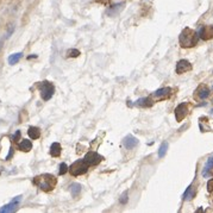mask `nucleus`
<instances>
[{
    "instance_id": "nucleus-1",
    "label": "nucleus",
    "mask_w": 213,
    "mask_h": 213,
    "mask_svg": "<svg viewBox=\"0 0 213 213\" xmlns=\"http://www.w3.org/2000/svg\"><path fill=\"white\" fill-rule=\"evenodd\" d=\"M32 183L43 192H50L55 188L56 183H57V180L51 174H42V175H38V176L34 178Z\"/></svg>"
},
{
    "instance_id": "nucleus-2",
    "label": "nucleus",
    "mask_w": 213,
    "mask_h": 213,
    "mask_svg": "<svg viewBox=\"0 0 213 213\" xmlns=\"http://www.w3.org/2000/svg\"><path fill=\"white\" fill-rule=\"evenodd\" d=\"M198 39H199L198 32L194 31V30H192V29H189V27H186L180 34V37H179V42H180V45L182 48L194 46L198 43Z\"/></svg>"
},
{
    "instance_id": "nucleus-3",
    "label": "nucleus",
    "mask_w": 213,
    "mask_h": 213,
    "mask_svg": "<svg viewBox=\"0 0 213 213\" xmlns=\"http://www.w3.org/2000/svg\"><path fill=\"white\" fill-rule=\"evenodd\" d=\"M38 88L41 90V97L44 101H48L50 100L51 97L54 95L55 93V87L51 82L49 81H43V82H39L38 85Z\"/></svg>"
},
{
    "instance_id": "nucleus-4",
    "label": "nucleus",
    "mask_w": 213,
    "mask_h": 213,
    "mask_svg": "<svg viewBox=\"0 0 213 213\" xmlns=\"http://www.w3.org/2000/svg\"><path fill=\"white\" fill-rule=\"evenodd\" d=\"M88 164L85 162V160H78L75 161L69 168V171L73 176H79V175H83L85 173H87L88 169Z\"/></svg>"
},
{
    "instance_id": "nucleus-5",
    "label": "nucleus",
    "mask_w": 213,
    "mask_h": 213,
    "mask_svg": "<svg viewBox=\"0 0 213 213\" xmlns=\"http://www.w3.org/2000/svg\"><path fill=\"white\" fill-rule=\"evenodd\" d=\"M171 94H173V89L170 87H163V88H160L157 89L156 92H154L151 94V98H152L154 101L155 100L156 101H161V100H166V99L170 98Z\"/></svg>"
},
{
    "instance_id": "nucleus-6",
    "label": "nucleus",
    "mask_w": 213,
    "mask_h": 213,
    "mask_svg": "<svg viewBox=\"0 0 213 213\" xmlns=\"http://www.w3.org/2000/svg\"><path fill=\"white\" fill-rule=\"evenodd\" d=\"M102 156H100L98 152H95V151H88L87 154H86V156L83 157V160L85 162L88 164V166H97L98 163H100L101 161H102Z\"/></svg>"
},
{
    "instance_id": "nucleus-7",
    "label": "nucleus",
    "mask_w": 213,
    "mask_h": 213,
    "mask_svg": "<svg viewBox=\"0 0 213 213\" xmlns=\"http://www.w3.org/2000/svg\"><path fill=\"white\" fill-rule=\"evenodd\" d=\"M189 112V106L187 102H182L176 108H175V117L178 122H182V119H185Z\"/></svg>"
},
{
    "instance_id": "nucleus-8",
    "label": "nucleus",
    "mask_w": 213,
    "mask_h": 213,
    "mask_svg": "<svg viewBox=\"0 0 213 213\" xmlns=\"http://www.w3.org/2000/svg\"><path fill=\"white\" fill-rule=\"evenodd\" d=\"M20 199L22 196H17L14 198L10 204L5 205L2 208H0V213H9V212H14L17 210V207L19 206V203H20Z\"/></svg>"
},
{
    "instance_id": "nucleus-9",
    "label": "nucleus",
    "mask_w": 213,
    "mask_h": 213,
    "mask_svg": "<svg viewBox=\"0 0 213 213\" xmlns=\"http://www.w3.org/2000/svg\"><path fill=\"white\" fill-rule=\"evenodd\" d=\"M198 35H199L200 38H203V39H205V41H208V39L213 38V25H206V26H203L200 30H199Z\"/></svg>"
},
{
    "instance_id": "nucleus-10",
    "label": "nucleus",
    "mask_w": 213,
    "mask_h": 213,
    "mask_svg": "<svg viewBox=\"0 0 213 213\" xmlns=\"http://www.w3.org/2000/svg\"><path fill=\"white\" fill-rule=\"evenodd\" d=\"M192 70V64L187 60H180L176 64V74H183L186 71Z\"/></svg>"
},
{
    "instance_id": "nucleus-11",
    "label": "nucleus",
    "mask_w": 213,
    "mask_h": 213,
    "mask_svg": "<svg viewBox=\"0 0 213 213\" xmlns=\"http://www.w3.org/2000/svg\"><path fill=\"white\" fill-rule=\"evenodd\" d=\"M137 144H138V139L135 138L132 135H127L124 139H123V145H124L126 149H133Z\"/></svg>"
},
{
    "instance_id": "nucleus-12",
    "label": "nucleus",
    "mask_w": 213,
    "mask_h": 213,
    "mask_svg": "<svg viewBox=\"0 0 213 213\" xmlns=\"http://www.w3.org/2000/svg\"><path fill=\"white\" fill-rule=\"evenodd\" d=\"M18 149L20 151H24V152H27L32 149V143L29 139H22V142L18 144Z\"/></svg>"
},
{
    "instance_id": "nucleus-13",
    "label": "nucleus",
    "mask_w": 213,
    "mask_h": 213,
    "mask_svg": "<svg viewBox=\"0 0 213 213\" xmlns=\"http://www.w3.org/2000/svg\"><path fill=\"white\" fill-rule=\"evenodd\" d=\"M61 151H62V148H61L60 143L55 142L51 144V147H50V155L53 157H58L61 155Z\"/></svg>"
},
{
    "instance_id": "nucleus-14",
    "label": "nucleus",
    "mask_w": 213,
    "mask_h": 213,
    "mask_svg": "<svg viewBox=\"0 0 213 213\" xmlns=\"http://www.w3.org/2000/svg\"><path fill=\"white\" fill-rule=\"evenodd\" d=\"M27 135L31 139H38L41 137V130L37 126H30L27 130Z\"/></svg>"
},
{
    "instance_id": "nucleus-15",
    "label": "nucleus",
    "mask_w": 213,
    "mask_h": 213,
    "mask_svg": "<svg viewBox=\"0 0 213 213\" xmlns=\"http://www.w3.org/2000/svg\"><path fill=\"white\" fill-rule=\"evenodd\" d=\"M152 104H154V100L151 97L150 98H141L136 101V105L139 107H151Z\"/></svg>"
},
{
    "instance_id": "nucleus-16",
    "label": "nucleus",
    "mask_w": 213,
    "mask_h": 213,
    "mask_svg": "<svg viewBox=\"0 0 213 213\" xmlns=\"http://www.w3.org/2000/svg\"><path fill=\"white\" fill-rule=\"evenodd\" d=\"M196 93H198V97L200 99H206L210 95V89L204 85H201L199 88L196 89Z\"/></svg>"
},
{
    "instance_id": "nucleus-17",
    "label": "nucleus",
    "mask_w": 213,
    "mask_h": 213,
    "mask_svg": "<svg viewBox=\"0 0 213 213\" xmlns=\"http://www.w3.org/2000/svg\"><path fill=\"white\" fill-rule=\"evenodd\" d=\"M23 57V53H17V54H12L11 56L9 57V64H11V66H13V64H16V63H18L19 61H20V58Z\"/></svg>"
},
{
    "instance_id": "nucleus-18",
    "label": "nucleus",
    "mask_w": 213,
    "mask_h": 213,
    "mask_svg": "<svg viewBox=\"0 0 213 213\" xmlns=\"http://www.w3.org/2000/svg\"><path fill=\"white\" fill-rule=\"evenodd\" d=\"M194 195H195L194 188H193V186H189L186 189V192L183 193V200H191V199L194 198Z\"/></svg>"
},
{
    "instance_id": "nucleus-19",
    "label": "nucleus",
    "mask_w": 213,
    "mask_h": 213,
    "mask_svg": "<svg viewBox=\"0 0 213 213\" xmlns=\"http://www.w3.org/2000/svg\"><path fill=\"white\" fill-rule=\"evenodd\" d=\"M212 168H213V157H210L208 161H207V163H206V166H205L204 170H203V175H204L205 178H207L210 175V170Z\"/></svg>"
},
{
    "instance_id": "nucleus-20",
    "label": "nucleus",
    "mask_w": 213,
    "mask_h": 213,
    "mask_svg": "<svg viewBox=\"0 0 213 213\" xmlns=\"http://www.w3.org/2000/svg\"><path fill=\"white\" fill-rule=\"evenodd\" d=\"M70 192H71V195L74 196V198H76L81 192L80 183H73V185H70Z\"/></svg>"
},
{
    "instance_id": "nucleus-21",
    "label": "nucleus",
    "mask_w": 213,
    "mask_h": 213,
    "mask_svg": "<svg viewBox=\"0 0 213 213\" xmlns=\"http://www.w3.org/2000/svg\"><path fill=\"white\" fill-rule=\"evenodd\" d=\"M167 150H168V142H163L161 144L160 149H159V157L162 159L167 154Z\"/></svg>"
},
{
    "instance_id": "nucleus-22",
    "label": "nucleus",
    "mask_w": 213,
    "mask_h": 213,
    "mask_svg": "<svg viewBox=\"0 0 213 213\" xmlns=\"http://www.w3.org/2000/svg\"><path fill=\"white\" fill-rule=\"evenodd\" d=\"M69 170L68 168V166L66 164V163H61V166H60V170H58V173H60V175H64L67 171Z\"/></svg>"
},
{
    "instance_id": "nucleus-23",
    "label": "nucleus",
    "mask_w": 213,
    "mask_h": 213,
    "mask_svg": "<svg viewBox=\"0 0 213 213\" xmlns=\"http://www.w3.org/2000/svg\"><path fill=\"white\" fill-rule=\"evenodd\" d=\"M67 55L70 56V57H78V56L80 55V51H79L78 49H71V50H69V51L67 53Z\"/></svg>"
},
{
    "instance_id": "nucleus-24",
    "label": "nucleus",
    "mask_w": 213,
    "mask_h": 213,
    "mask_svg": "<svg viewBox=\"0 0 213 213\" xmlns=\"http://www.w3.org/2000/svg\"><path fill=\"white\" fill-rule=\"evenodd\" d=\"M119 201H120V204H126V203H127V192H124V193H123V195L120 196V200H119Z\"/></svg>"
},
{
    "instance_id": "nucleus-25",
    "label": "nucleus",
    "mask_w": 213,
    "mask_h": 213,
    "mask_svg": "<svg viewBox=\"0 0 213 213\" xmlns=\"http://www.w3.org/2000/svg\"><path fill=\"white\" fill-rule=\"evenodd\" d=\"M19 138H20V131H17L14 133V136H13V142H18Z\"/></svg>"
},
{
    "instance_id": "nucleus-26",
    "label": "nucleus",
    "mask_w": 213,
    "mask_h": 213,
    "mask_svg": "<svg viewBox=\"0 0 213 213\" xmlns=\"http://www.w3.org/2000/svg\"><path fill=\"white\" fill-rule=\"evenodd\" d=\"M207 189H208V192H212L213 191V180H210V181H208V183H207Z\"/></svg>"
},
{
    "instance_id": "nucleus-27",
    "label": "nucleus",
    "mask_w": 213,
    "mask_h": 213,
    "mask_svg": "<svg viewBox=\"0 0 213 213\" xmlns=\"http://www.w3.org/2000/svg\"><path fill=\"white\" fill-rule=\"evenodd\" d=\"M14 31V25H10V29H9V31H7V35H6V37L9 38L10 36L12 35V32Z\"/></svg>"
},
{
    "instance_id": "nucleus-28",
    "label": "nucleus",
    "mask_w": 213,
    "mask_h": 213,
    "mask_svg": "<svg viewBox=\"0 0 213 213\" xmlns=\"http://www.w3.org/2000/svg\"><path fill=\"white\" fill-rule=\"evenodd\" d=\"M101 1H102V2H105V4H106V2H110V1H111V0H101Z\"/></svg>"
},
{
    "instance_id": "nucleus-29",
    "label": "nucleus",
    "mask_w": 213,
    "mask_h": 213,
    "mask_svg": "<svg viewBox=\"0 0 213 213\" xmlns=\"http://www.w3.org/2000/svg\"><path fill=\"white\" fill-rule=\"evenodd\" d=\"M1 46H2V41L0 39V49H1Z\"/></svg>"
},
{
    "instance_id": "nucleus-30",
    "label": "nucleus",
    "mask_w": 213,
    "mask_h": 213,
    "mask_svg": "<svg viewBox=\"0 0 213 213\" xmlns=\"http://www.w3.org/2000/svg\"><path fill=\"white\" fill-rule=\"evenodd\" d=\"M212 157H213V156H212Z\"/></svg>"
}]
</instances>
